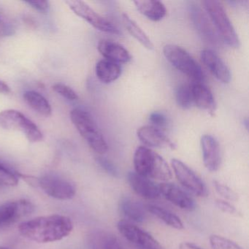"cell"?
Listing matches in <instances>:
<instances>
[{
	"label": "cell",
	"instance_id": "cell-14",
	"mask_svg": "<svg viewBox=\"0 0 249 249\" xmlns=\"http://www.w3.org/2000/svg\"><path fill=\"white\" fill-rule=\"evenodd\" d=\"M190 14L195 28L205 40L213 44L219 43L221 38L213 27L211 19L198 5H190Z\"/></svg>",
	"mask_w": 249,
	"mask_h": 249
},
{
	"label": "cell",
	"instance_id": "cell-28",
	"mask_svg": "<svg viewBox=\"0 0 249 249\" xmlns=\"http://www.w3.org/2000/svg\"><path fill=\"white\" fill-rule=\"evenodd\" d=\"M98 249H124L120 242L113 234L103 233L97 240Z\"/></svg>",
	"mask_w": 249,
	"mask_h": 249
},
{
	"label": "cell",
	"instance_id": "cell-8",
	"mask_svg": "<svg viewBox=\"0 0 249 249\" xmlns=\"http://www.w3.org/2000/svg\"><path fill=\"white\" fill-rule=\"evenodd\" d=\"M117 228L122 235L137 249H164L149 232L129 221L121 220L118 222Z\"/></svg>",
	"mask_w": 249,
	"mask_h": 249
},
{
	"label": "cell",
	"instance_id": "cell-13",
	"mask_svg": "<svg viewBox=\"0 0 249 249\" xmlns=\"http://www.w3.org/2000/svg\"><path fill=\"white\" fill-rule=\"evenodd\" d=\"M137 135L147 148H169L170 149L176 148V143L162 130L154 126H141L137 131Z\"/></svg>",
	"mask_w": 249,
	"mask_h": 249
},
{
	"label": "cell",
	"instance_id": "cell-4",
	"mask_svg": "<svg viewBox=\"0 0 249 249\" xmlns=\"http://www.w3.org/2000/svg\"><path fill=\"white\" fill-rule=\"evenodd\" d=\"M202 4L221 40L230 47L238 48L240 46L238 36L221 2L215 0H207Z\"/></svg>",
	"mask_w": 249,
	"mask_h": 249
},
{
	"label": "cell",
	"instance_id": "cell-3",
	"mask_svg": "<svg viewBox=\"0 0 249 249\" xmlns=\"http://www.w3.org/2000/svg\"><path fill=\"white\" fill-rule=\"evenodd\" d=\"M71 119L80 135L89 146L99 154L107 151V144L97 123L89 112L75 108L71 112Z\"/></svg>",
	"mask_w": 249,
	"mask_h": 249
},
{
	"label": "cell",
	"instance_id": "cell-25",
	"mask_svg": "<svg viewBox=\"0 0 249 249\" xmlns=\"http://www.w3.org/2000/svg\"><path fill=\"white\" fill-rule=\"evenodd\" d=\"M122 19L125 27L132 37H135L145 49L148 50L154 49V44L152 42L145 34V32L136 24L135 21H134L126 14H124L122 15Z\"/></svg>",
	"mask_w": 249,
	"mask_h": 249
},
{
	"label": "cell",
	"instance_id": "cell-1",
	"mask_svg": "<svg viewBox=\"0 0 249 249\" xmlns=\"http://www.w3.org/2000/svg\"><path fill=\"white\" fill-rule=\"evenodd\" d=\"M73 224L69 217L56 214L24 221L18 227L23 237L43 243L62 240L71 234Z\"/></svg>",
	"mask_w": 249,
	"mask_h": 249
},
{
	"label": "cell",
	"instance_id": "cell-33",
	"mask_svg": "<svg viewBox=\"0 0 249 249\" xmlns=\"http://www.w3.org/2000/svg\"><path fill=\"white\" fill-rule=\"evenodd\" d=\"M97 161H98L100 167H101L107 174L110 175V176L114 178L119 177V170H118L117 167H116V166L114 165V164L111 162L110 160L103 158V157H99V158L97 159Z\"/></svg>",
	"mask_w": 249,
	"mask_h": 249
},
{
	"label": "cell",
	"instance_id": "cell-22",
	"mask_svg": "<svg viewBox=\"0 0 249 249\" xmlns=\"http://www.w3.org/2000/svg\"><path fill=\"white\" fill-rule=\"evenodd\" d=\"M96 75L103 84H108L116 81L122 74L120 65L107 59L97 62L95 67Z\"/></svg>",
	"mask_w": 249,
	"mask_h": 249
},
{
	"label": "cell",
	"instance_id": "cell-35",
	"mask_svg": "<svg viewBox=\"0 0 249 249\" xmlns=\"http://www.w3.org/2000/svg\"><path fill=\"white\" fill-rule=\"evenodd\" d=\"M25 3L28 4L29 5L37 10V11H40V12H45L49 9V3L47 1H43V0H40V1H27Z\"/></svg>",
	"mask_w": 249,
	"mask_h": 249
},
{
	"label": "cell",
	"instance_id": "cell-15",
	"mask_svg": "<svg viewBox=\"0 0 249 249\" xmlns=\"http://www.w3.org/2000/svg\"><path fill=\"white\" fill-rule=\"evenodd\" d=\"M127 180L134 192L144 199L154 200L161 196L159 185L151 179L143 177L135 172H129Z\"/></svg>",
	"mask_w": 249,
	"mask_h": 249
},
{
	"label": "cell",
	"instance_id": "cell-9",
	"mask_svg": "<svg viewBox=\"0 0 249 249\" xmlns=\"http://www.w3.org/2000/svg\"><path fill=\"white\" fill-rule=\"evenodd\" d=\"M66 3L73 11L74 14L85 20L97 30L104 33H111V34H120L119 29L113 24V23L97 14L89 5L83 1L69 0V1H66Z\"/></svg>",
	"mask_w": 249,
	"mask_h": 249
},
{
	"label": "cell",
	"instance_id": "cell-7",
	"mask_svg": "<svg viewBox=\"0 0 249 249\" xmlns=\"http://www.w3.org/2000/svg\"><path fill=\"white\" fill-rule=\"evenodd\" d=\"M171 166L176 178L186 190L201 197L208 195L206 185L189 166L177 159L171 160Z\"/></svg>",
	"mask_w": 249,
	"mask_h": 249
},
{
	"label": "cell",
	"instance_id": "cell-19",
	"mask_svg": "<svg viewBox=\"0 0 249 249\" xmlns=\"http://www.w3.org/2000/svg\"><path fill=\"white\" fill-rule=\"evenodd\" d=\"M97 49L106 59L116 63H127L132 59L130 53L124 46L111 40H100Z\"/></svg>",
	"mask_w": 249,
	"mask_h": 249
},
{
	"label": "cell",
	"instance_id": "cell-24",
	"mask_svg": "<svg viewBox=\"0 0 249 249\" xmlns=\"http://www.w3.org/2000/svg\"><path fill=\"white\" fill-rule=\"evenodd\" d=\"M24 99L30 107L41 116L49 117L52 115V109L50 103L40 93L36 91H25Z\"/></svg>",
	"mask_w": 249,
	"mask_h": 249
},
{
	"label": "cell",
	"instance_id": "cell-18",
	"mask_svg": "<svg viewBox=\"0 0 249 249\" xmlns=\"http://www.w3.org/2000/svg\"><path fill=\"white\" fill-rule=\"evenodd\" d=\"M192 91L193 104L213 116L216 104L213 94L209 88L202 82H194L192 84Z\"/></svg>",
	"mask_w": 249,
	"mask_h": 249
},
{
	"label": "cell",
	"instance_id": "cell-26",
	"mask_svg": "<svg viewBox=\"0 0 249 249\" xmlns=\"http://www.w3.org/2000/svg\"><path fill=\"white\" fill-rule=\"evenodd\" d=\"M176 100L178 106L183 109H189L193 105L192 84H181L176 91Z\"/></svg>",
	"mask_w": 249,
	"mask_h": 249
},
{
	"label": "cell",
	"instance_id": "cell-30",
	"mask_svg": "<svg viewBox=\"0 0 249 249\" xmlns=\"http://www.w3.org/2000/svg\"><path fill=\"white\" fill-rule=\"evenodd\" d=\"M213 186L217 193L221 195L224 199H228L230 201H234V202L238 199V195H237V193L234 192L231 188L229 187L227 185L218 181V180H214Z\"/></svg>",
	"mask_w": 249,
	"mask_h": 249
},
{
	"label": "cell",
	"instance_id": "cell-23",
	"mask_svg": "<svg viewBox=\"0 0 249 249\" xmlns=\"http://www.w3.org/2000/svg\"><path fill=\"white\" fill-rule=\"evenodd\" d=\"M147 211L151 213L154 216L161 220L163 223L176 230H181L184 228L183 222L174 213L162 207L157 205L148 204L145 208Z\"/></svg>",
	"mask_w": 249,
	"mask_h": 249
},
{
	"label": "cell",
	"instance_id": "cell-10",
	"mask_svg": "<svg viewBox=\"0 0 249 249\" xmlns=\"http://www.w3.org/2000/svg\"><path fill=\"white\" fill-rule=\"evenodd\" d=\"M38 185L48 195L55 199L68 200L75 195L73 185L58 176H43L39 179Z\"/></svg>",
	"mask_w": 249,
	"mask_h": 249
},
{
	"label": "cell",
	"instance_id": "cell-34",
	"mask_svg": "<svg viewBox=\"0 0 249 249\" xmlns=\"http://www.w3.org/2000/svg\"><path fill=\"white\" fill-rule=\"evenodd\" d=\"M215 205L218 209L221 210L226 213L231 214L234 215L237 213V209L234 205H231L230 202L224 200V199H216L215 200Z\"/></svg>",
	"mask_w": 249,
	"mask_h": 249
},
{
	"label": "cell",
	"instance_id": "cell-12",
	"mask_svg": "<svg viewBox=\"0 0 249 249\" xmlns=\"http://www.w3.org/2000/svg\"><path fill=\"white\" fill-rule=\"evenodd\" d=\"M159 188L161 195L178 208L186 211L196 209V203L193 198L176 184L161 183L159 185Z\"/></svg>",
	"mask_w": 249,
	"mask_h": 249
},
{
	"label": "cell",
	"instance_id": "cell-36",
	"mask_svg": "<svg viewBox=\"0 0 249 249\" xmlns=\"http://www.w3.org/2000/svg\"><path fill=\"white\" fill-rule=\"evenodd\" d=\"M179 249H203L201 248L200 246H197V245L193 243H189V242H183V243H180L179 246Z\"/></svg>",
	"mask_w": 249,
	"mask_h": 249
},
{
	"label": "cell",
	"instance_id": "cell-11",
	"mask_svg": "<svg viewBox=\"0 0 249 249\" xmlns=\"http://www.w3.org/2000/svg\"><path fill=\"white\" fill-rule=\"evenodd\" d=\"M34 209L29 201H13L0 205V227H7L18 221L21 217L31 213Z\"/></svg>",
	"mask_w": 249,
	"mask_h": 249
},
{
	"label": "cell",
	"instance_id": "cell-17",
	"mask_svg": "<svg viewBox=\"0 0 249 249\" xmlns=\"http://www.w3.org/2000/svg\"><path fill=\"white\" fill-rule=\"evenodd\" d=\"M200 58L204 65L214 77L223 84H229L231 81V72L224 61L212 50L204 49L201 52Z\"/></svg>",
	"mask_w": 249,
	"mask_h": 249
},
{
	"label": "cell",
	"instance_id": "cell-29",
	"mask_svg": "<svg viewBox=\"0 0 249 249\" xmlns=\"http://www.w3.org/2000/svg\"><path fill=\"white\" fill-rule=\"evenodd\" d=\"M18 183V176L0 163V185L14 186H17Z\"/></svg>",
	"mask_w": 249,
	"mask_h": 249
},
{
	"label": "cell",
	"instance_id": "cell-27",
	"mask_svg": "<svg viewBox=\"0 0 249 249\" xmlns=\"http://www.w3.org/2000/svg\"><path fill=\"white\" fill-rule=\"evenodd\" d=\"M209 241L212 249H243L235 242L218 234L210 236Z\"/></svg>",
	"mask_w": 249,
	"mask_h": 249
},
{
	"label": "cell",
	"instance_id": "cell-20",
	"mask_svg": "<svg viewBox=\"0 0 249 249\" xmlns=\"http://www.w3.org/2000/svg\"><path fill=\"white\" fill-rule=\"evenodd\" d=\"M121 212L131 221L137 223H143L146 221V209L141 202L129 196H124L119 202Z\"/></svg>",
	"mask_w": 249,
	"mask_h": 249
},
{
	"label": "cell",
	"instance_id": "cell-5",
	"mask_svg": "<svg viewBox=\"0 0 249 249\" xmlns=\"http://www.w3.org/2000/svg\"><path fill=\"white\" fill-rule=\"evenodd\" d=\"M163 53L173 67L190 77L195 82L202 83L205 80V74L199 64L183 48L176 45H166Z\"/></svg>",
	"mask_w": 249,
	"mask_h": 249
},
{
	"label": "cell",
	"instance_id": "cell-38",
	"mask_svg": "<svg viewBox=\"0 0 249 249\" xmlns=\"http://www.w3.org/2000/svg\"><path fill=\"white\" fill-rule=\"evenodd\" d=\"M0 249H9L7 247H0Z\"/></svg>",
	"mask_w": 249,
	"mask_h": 249
},
{
	"label": "cell",
	"instance_id": "cell-16",
	"mask_svg": "<svg viewBox=\"0 0 249 249\" xmlns=\"http://www.w3.org/2000/svg\"><path fill=\"white\" fill-rule=\"evenodd\" d=\"M202 160L205 168L215 172L221 165V150L218 141L211 135H203L200 141Z\"/></svg>",
	"mask_w": 249,
	"mask_h": 249
},
{
	"label": "cell",
	"instance_id": "cell-21",
	"mask_svg": "<svg viewBox=\"0 0 249 249\" xmlns=\"http://www.w3.org/2000/svg\"><path fill=\"white\" fill-rule=\"evenodd\" d=\"M134 4L141 14L153 21L163 19L167 14L165 6L160 1L142 0L135 1Z\"/></svg>",
	"mask_w": 249,
	"mask_h": 249
},
{
	"label": "cell",
	"instance_id": "cell-6",
	"mask_svg": "<svg viewBox=\"0 0 249 249\" xmlns=\"http://www.w3.org/2000/svg\"><path fill=\"white\" fill-rule=\"evenodd\" d=\"M0 126L7 130L19 131L31 142H38L43 140V135L33 121L17 110L0 112Z\"/></svg>",
	"mask_w": 249,
	"mask_h": 249
},
{
	"label": "cell",
	"instance_id": "cell-2",
	"mask_svg": "<svg viewBox=\"0 0 249 249\" xmlns=\"http://www.w3.org/2000/svg\"><path fill=\"white\" fill-rule=\"evenodd\" d=\"M135 172L148 178L167 181L172 178V171L167 161L155 151L145 146L137 148L134 154Z\"/></svg>",
	"mask_w": 249,
	"mask_h": 249
},
{
	"label": "cell",
	"instance_id": "cell-31",
	"mask_svg": "<svg viewBox=\"0 0 249 249\" xmlns=\"http://www.w3.org/2000/svg\"><path fill=\"white\" fill-rule=\"evenodd\" d=\"M53 91L60 94L65 98L69 100H78V97L76 92L68 86L62 84H56L53 86Z\"/></svg>",
	"mask_w": 249,
	"mask_h": 249
},
{
	"label": "cell",
	"instance_id": "cell-32",
	"mask_svg": "<svg viewBox=\"0 0 249 249\" xmlns=\"http://www.w3.org/2000/svg\"><path fill=\"white\" fill-rule=\"evenodd\" d=\"M149 121L152 124L151 126H155L162 130L168 124V119L164 113L161 112H153L149 116Z\"/></svg>",
	"mask_w": 249,
	"mask_h": 249
},
{
	"label": "cell",
	"instance_id": "cell-37",
	"mask_svg": "<svg viewBox=\"0 0 249 249\" xmlns=\"http://www.w3.org/2000/svg\"><path fill=\"white\" fill-rule=\"evenodd\" d=\"M11 88L8 84L0 81V94H8L11 93Z\"/></svg>",
	"mask_w": 249,
	"mask_h": 249
}]
</instances>
